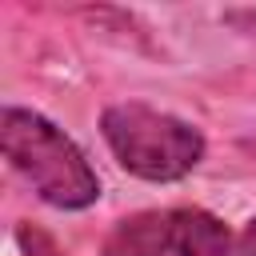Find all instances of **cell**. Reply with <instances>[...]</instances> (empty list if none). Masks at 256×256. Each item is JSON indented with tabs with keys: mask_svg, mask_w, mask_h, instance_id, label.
I'll return each mask as SVG.
<instances>
[{
	"mask_svg": "<svg viewBox=\"0 0 256 256\" xmlns=\"http://www.w3.org/2000/svg\"><path fill=\"white\" fill-rule=\"evenodd\" d=\"M0 148L12 172L52 208L60 212H80L100 200V176L80 152V144L52 124L48 116L4 104L0 112Z\"/></svg>",
	"mask_w": 256,
	"mask_h": 256,
	"instance_id": "cell-1",
	"label": "cell"
},
{
	"mask_svg": "<svg viewBox=\"0 0 256 256\" xmlns=\"http://www.w3.org/2000/svg\"><path fill=\"white\" fill-rule=\"evenodd\" d=\"M100 136L116 164L148 184H176L192 176L208 152V140L192 120L144 100L108 104L100 112Z\"/></svg>",
	"mask_w": 256,
	"mask_h": 256,
	"instance_id": "cell-2",
	"label": "cell"
},
{
	"mask_svg": "<svg viewBox=\"0 0 256 256\" xmlns=\"http://www.w3.org/2000/svg\"><path fill=\"white\" fill-rule=\"evenodd\" d=\"M228 224L208 208H148L124 216L100 256H232Z\"/></svg>",
	"mask_w": 256,
	"mask_h": 256,
	"instance_id": "cell-3",
	"label": "cell"
},
{
	"mask_svg": "<svg viewBox=\"0 0 256 256\" xmlns=\"http://www.w3.org/2000/svg\"><path fill=\"white\" fill-rule=\"evenodd\" d=\"M16 248H20V256H64L56 248V240L48 232H40L36 224H20L16 228Z\"/></svg>",
	"mask_w": 256,
	"mask_h": 256,
	"instance_id": "cell-4",
	"label": "cell"
},
{
	"mask_svg": "<svg viewBox=\"0 0 256 256\" xmlns=\"http://www.w3.org/2000/svg\"><path fill=\"white\" fill-rule=\"evenodd\" d=\"M232 256H256V216L240 228V236H236V244H232Z\"/></svg>",
	"mask_w": 256,
	"mask_h": 256,
	"instance_id": "cell-5",
	"label": "cell"
}]
</instances>
